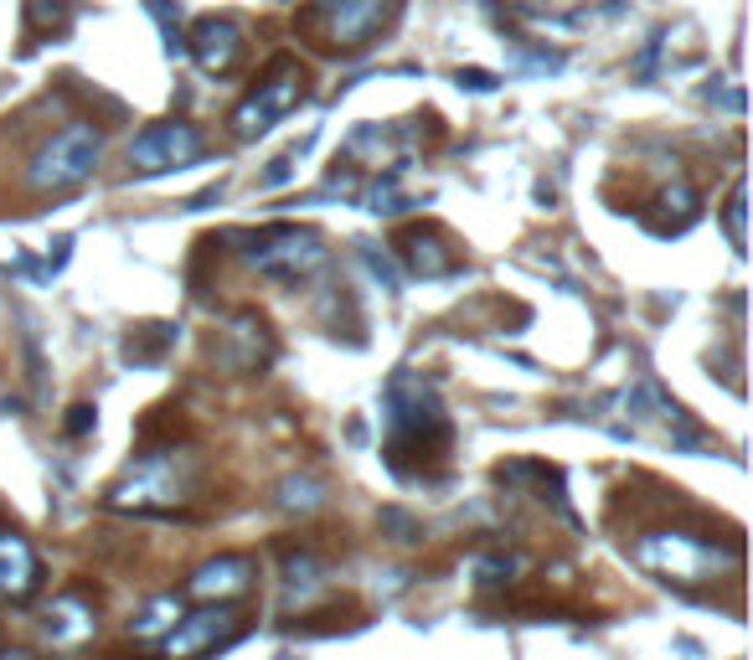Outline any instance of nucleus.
<instances>
[{
	"instance_id": "23",
	"label": "nucleus",
	"mask_w": 753,
	"mask_h": 660,
	"mask_svg": "<svg viewBox=\"0 0 753 660\" xmlns=\"http://www.w3.org/2000/svg\"><path fill=\"white\" fill-rule=\"evenodd\" d=\"M460 88H475V93H491V88H496V78H491V72H480V68H470V72H460Z\"/></svg>"
},
{
	"instance_id": "10",
	"label": "nucleus",
	"mask_w": 753,
	"mask_h": 660,
	"mask_svg": "<svg viewBox=\"0 0 753 660\" xmlns=\"http://www.w3.org/2000/svg\"><path fill=\"white\" fill-rule=\"evenodd\" d=\"M191 57H196V68L206 72V78H223V72H233L243 63V26L227 16H202L196 26H191Z\"/></svg>"
},
{
	"instance_id": "21",
	"label": "nucleus",
	"mask_w": 753,
	"mask_h": 660,
	"mask_svg": "<svg viewBox=\"0 0 753 660\" xmlns=\"http://www.w3.org/2000/svg\"><path fill=\"white\" fill-rule=\"evenodd\" d=\"M72 434V439H78V434H88V428H93V407L88 403H78V407H68V424H63Z\"/></svg>"
},
{
	"instance_id": "16",
	"label": "nucleus",
	"mask_w": 753,
	"mask_h": 660,
	"mask_svg": "<svg viewBox=\"0 0 753 660\" xmlns=\"http://www.w3.org/2000/svg\"><path fill=\"white\" fill-rule=\"evenodd\" d=\"M279 506L310 516V511L326 506V491H321V480H310V474H290V480L279 485Z\"/></svg>"
},
{
	"instance_id": "4",
	"label": "nucleus",
	"mask_w": 753,
	"mask_h": 660,
	"mask_svg": "<svg viewBox=\"0 0 753 660\" xmlns=\"http://www.w3.org/2000/svg\"><path fill=\"white\" fill-rule=\"evenodd\" d=\"M103 155V135L99 124H88V119H72L68 130H57L52 139H42V150L32 155V166H26V187L32 191H72L83 187L93 166H99Z\"/></svg>"
},
{
	"instance_id": "6",
	"label": "nucleus",
	"mask_w": 753,
	"mask_h": 660,
	"mask_svg": "<svg viewBox=\"0 0 753 660\" xmlns=\"http://www.w3.org/2000/svg\"><path fill=\"white\" fill-rule=\"evenodd\" d=\"M300 93H305V72H300V63L284 52V57H274V63H269L263 83H258L254 93L233 109V135H238V139H258L263 130H274L279 119L300 103Z\"/></svg>"
},
{
	"instance_id": "14",
	"label": "nucleus",
	"mask_w": 753,
	"mask_h": 660,
	"mask_svg": "<svg viewBox=\"0 0 753 660\" xmlns=\"http://www.w3.org/2000/svg\"><path fill=\"white\" fill-rule=\"evenodd\" d=\"M47 635L57 645H78V640H88V635H93V609H83V604H78V599H57V604H52L47 609Z\"/></svg>"
},
{
	"instance_id": "11",
	"label": "nucleus",
	"mask_w": 753,
	"mask_h": 660,
	"mask_svg": "<svg viewBox=\"0 0 753 660\" xmlns=\"http://www.w3.org/2000/svg\"><path fill=\"white\" fill-rule=\"evenodd\" d=\"M254 578H258L254 562L227 552V558L202 562V568L187 578V593L191 599H202V604H233V599H243V593L254 589Z\"/></svg>"
},
{
	"instance_id": "1",
	"label": "nucleus",
	"mask_w": 753,
	"mask_h": 660,
	"mask_svg": "<svg viewBox=\"0 0 753 660\" xmlns=\"http://www.w3.org/2000/svg\"><path fill=\"white\" fill-rule=\"evenodd\" d=\"M387 424H393V444H387V459H403V455H418V459H445L449 449V418L434 388L424 377L413 372H397L387 382Z\"/></svg>"
},
{
	"instance_id": "9",
	"label": "nucleus",
	"mask_w": 753,
	"mask_h": 660,
	"mask_svg": "<svg viewBox=\"0 0 753 660\" xmlns=\"http://www.w3.org/2000/svg\"><path fill=\"white\" fill-rule=\"evenodd\" d=\"M238 614L217 604V609H196V614H181L166 635V660H202L206 650H217L238 635Z\"/></svg>"
},
{
	"instance_id": "18",
	"label": "nucleus",
	"mask_w": 753,
	"mask_h": 660,
	"mask_svg": "<svg viewBox=\"0 0 753 660\" xmlns=\"http://www.w3.org/2000/svg\"><path fill=\"white\" fill-rule=\"evenodd\" d=\"M72 16V5L68 0H26V26H32L36 36H52V32H63Z\"/></svg>"
},
{
	"instance_id": "5",
	"label": "nucleus",
	"mask_w": 753,
	"mask_h": 660,
	"mask_svg": "<svg viewBox=\"0 0 753 660\" xmlns=\"http://www.w3.org/2000/svg\"><path fill=\"white\" fill-rule=\"evenodd\" d=\"M248 264L258 273L279 279V284H300V279H310L326 264V237L315 233V227L279 222V227H263V233L248 237Z\"/></svg>"
},
{
	"instance_id": "8",
	"label": "nucleus",
	"mask_w": 753,
	"mask_h": 660,
	"mask_svg": "<svg viewBox=\"0 0 753 660\" xmlns=\"http://www.w3.org/2000/svg\"><path fill=\"white\" fill-rule=\"evenodd\" d=\"M191 160H202V135H196L191 124H181V119L150 124V130H139V135L130 139V166H135L139 176L181 170V166H191Z\"/></svg>"
},
{
	"instance_id": "13",
	"label": "nucleus",
	"mask_w": 753,
	"mask_h": 660,
	"mask_svg": "<svg viewBox=\"0 0 753 660\" xmlns=\"http://www.w3.org/2000/svg\"><path fill=\"white\" fill-rule=\"evenodd\" d=\"M397 258L408 264V273H424V279H445V273L460 269V254L445 248V237L434 227H408L397 237Z\"/></svg>"
},
{
	"instance_id": "19",
	"label": "nucleus",
	"mask_w": 753,
	"mask_h": 660,
	"mask_svg": "<svg viewBox=\"0 0 753 660\" xmlns=\"http://www.w3.org/2000/svg\"><path fill=\"white\" fill-rule=\"evenodd\" d=\"M150 331H155V336H139V331H135V336L124 340V356H130V361H155V356L176 340L171 325H150Z\"/></svg>"
},
{
	"instance_id": "12",
	"label": "nucleus",
	"mask_w": 753,
	"mask_h": 660,
	"mask_svg": "<svg viewBox=\"0 0 753 660\" xmlns=\"http://www.w3.org/2000/svg\"><path fill=\"white\" fill-rule=\"evenodd\" d=\"M36 589H42V562H36L32 542L21 532H0V593L21 604Z\"/></svg>"
},
{
	"instance_id": "7",
	"label": "nucleus",
	"mask_w": 753,
	"mask_h": 660,
	"mask_svg": "<svg viewBox=\"0 0 753 660\" xmlns=\"http://www.w3.org/2000/svg\"><path fill=\"white\" fill-rule=\"evenodd\" d=\"M393 5L397 0H315L310 21H326V36L336 52H361L393 21Z\"/></svg>"
},
{
	"instance_id": "15",
	"label": "nucleus",
	"mask_w": 753,
	"mask_h": 660,
	"mask_svg": "<svg viewBox=\"0 0 753 660\" xmlns=\"http://www.w3.org/2000/svg\"><path fill=\"white\" fill-rule=\"evenodd\" d=\"M176 619H181V599H176V593H160V599H150V604L135 614L130 635H135V640H166Z\"/></svg>"
},
{
	"instance_id": "24",
	"label": "nucleus",
	"mask_w": 753,
	"mask_h": 660,
	"mask_svg": "<svg viewBox=\"0 0 753 660\" xmlns=\"http://www.w3.org/2000/svg\"><path fill=\"white\" fill-rule=\"evenodd\" d=\"M0 660H32V656H26V650H5V656H0Z\"/></svg>"
},
{
	"instance_id": "20",
	"label": "nucleus",
	"mask_w": 753,
	"mask_h": 660,
	"mask_svg": "<svg viewBox=\"0 0 753 660\" xmlns=\"http://www.w3.org/2000/svg\"><path fill=\"white\" fill-rule=\"evenodd\" d=\"M722 222H728V237H733V248L743 254V181H733V197H728V212H722Z\"/></svg>"
},
{
	"instance_id": "22",
	"label": "nucleus",
	"mask_w": 753,
	"mask_h": 660,
	"mask_svg": "<svg viewBox=\"0 0 753 660\" xmlns=\"http://www.w3.org/2000/svg\"><path fill=\"white\" fill-rule=\"evenodd\" d=\"M294 155H300V150L279 155V160H274V170H269V176H263V187H284V181H290V176H294Z\"/></svg>"
},
{
	"instance_id": "2",
	"label": "nucleus",
	"mask_w": 753,
	"mask_h": 660,
	"mask_svg": "<svg viewBox=\"0 0 753 660\" xmlns=\"http://www.w3.org/2000/svg\"><path fill=\"white\" fill-rule=\"evenodd\" d=\"M630 558L666 583H707L718 568H738V547H718L707 537L676 532V526H655V532H640L630 542Z\"/></svg>"
},
{
	"instance_id": "3",
	"label": "nucleus",
	"mask_w": 753,
	"mask_h": 660,
	"mask_svg": "<svg viewBox=\"0 0 753 660\" xmlns=\"http://www.w3.org/2000/svg\"><path fill=\"white\" fill-rule=\"evenodd\" d=\"M191 485H196V459H191L187 449L166 444V449H145V455L135 459V470L109 491V506L114 511H171L191 495Z\"/></svg>"
},
{
	"instance_id": "17",
	"label": "nucleus",
	"mask_w": 753,
	"mask_h": 660,
	"mask_svg": "<svg viewBox=\"0 0 753 660\" xmlns=\"http://www.w3.org/2000/svg\"><path fill=\"white\" fill-rule=\"evenodd\" d=\"M315 589H321V562L310 558V552H290L284 558V593H290V604L294 599H310Z\"/></svg>"
}]
</instances>
